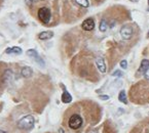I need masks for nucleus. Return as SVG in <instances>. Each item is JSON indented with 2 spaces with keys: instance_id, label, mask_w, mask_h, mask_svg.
<instances>
[{
  "instance_id": "f257e3e1",
  "label": "nucleus",
  "mask_w": 149,
  "mask_h": 133,
  "mask_svg": "<svg viewBox=\"0 0 149 133\" xmlns=\"http://www.w3.org/2000/svg\"><path fill=\"white\" fill-rule=\"evenodd\" d=\"M67 124H68L69 128L72 129V130H78L84 125V118L79 114L74 113L68 118Z\"/></svg>"
},
{
  "instance_id": "f03ea898",
  "label": "nucleus",
  "mask_w": 149,
  "mask_h": 133,
  "mask_svg": "<svg viewBox=\"0 0 149 133\" xmlns=\"http://www.w3.org/2000/svg\"><path fill=\"white\" fill-rule=\"evenodd\" d=\"M34 124H35V119L34 117L31 115L25 116L21 119L18 122V128L22 129V130H30L34 127Z\"/></svg>"
},
{
  "instance_id": "7ed1b4c3",
  "label": "nucleus",
  "mask_w": 149,
  "mask_h": 133,
  "mask_svg": "<svg viewBox=\"0 0 149 133\" xmlns=\"http://www.w3.org/2000/svg\"><path fill=\"white\" fill-rule=\"evenodd\" d=\"M37 17L42 24H45V25L48 24V23L51 22V19H52L51 9L48 8L47 6L39 7V9H38V11H37Z\"/></svg>"
},
{
  "instance_id": "20e7f679",
  "label": "nucleus",
  "mask_w": 149,
  "mask_h": 133,
  "mask_svg": "<svg viewBox=\"0 0 149 133\" xmlns=\"http://www.w3.org/2000/svg\"><path fill=\"white\" fill-rule=\"evenodd\" d=\"M119 33H120V36L123 40H130L133 37V34H134V28L132 25H125L120 29Z\"/></svg>"
},
{
  "instance_id": "39448f33",
  "label": "nucleus",
  "mask_w": 149,
  "mask_h": 133,
  "mask_svg": "<svg viewBox=\"0 0 149 133\" xmlns=\"http://www.w3.org/2000/svg\"><path fill=\"white\" fill-rule=\"evenodd\" d=\"M27 55H28V57H30L31 59H34V61H35L39 65H41V67H44L43 59L40 57V55L38 54V52L35 50V49H29V50H27Z\"/></svg>"
},
{
  "instance_id": "423d86ee",
  "label": "nucleus",
  "mask_w": 149,
  "mask_h": 133,
  "mask_svg": "<svg viewBox=\"0 0 149 133\" xmlns=\"http://www.w3.org/2000/svg\"><path fill=\"white\" fill-rule=\"evenodd\" d=\"M81 28L84 29V31H93L95 28V21L94 19L88 18L86 20L84 21V23L81 24Z\"/></svg>"
},
{
  "instance_id": "0eeeda50",
  "label": "nucleus",
  "mask_w": 149,
  "mask_h": 133,
  "mask_svg": "<svg viewBox=\"0 0 149 133\" xmlns=\"http://www.w3.org/2000/svg\"><path fill=\"white\" fill-rule=\"evenodd\" d=\"M96 65H97V68L98 70L100 71V73L104 74L106 73V65H105V61H104V59L101 57H99L96 59Z\"/></svg>"
},
{
  "instance_id": "6e6552de",
  "label": "nucleus",
  "mask_w": 149,
  "mask_h": 133,
  "mask_svg": "<svg viewBox=\"0 0 149 133\" xmlns=\"http://www.w3.org/2000/svg\"><path fill=\"white\" fill-rule=\"evenodd\" d=\"M54 37V32L53 31H43V32L38 34V38L40 40H48Z\"/></svg>"
},
{
  "instance_id": "1a4fd4ad",
  "label": "nucleus",
  "mask_w": 149,
  "mask_h": 133,
  "mask_svg": "<svg viewBox=\"0 0 149 133\" xmlns=\"http://www.w3.org/2000/svg\"><path fill=\"white\" fill-rule=\"evenodd\" d=\"M149 69V61L148 59H143L141 61V65H140V68L138 70V73L139 74H145L146 71Z\"/></svg>"
},
{
  "instance_id": "9d476101",
  "label": "nucleus",
  "mask_w": 149,
  "mask_h": 133,
  "mask_svg": "<svg viewBox=\"0 0 149 133\" xmlns=\"http://www.w3.org/2000/svg\"><path fill=\"white\" fill-rule=\"evenodd\" d=\"M5 53H7V54H21V53H22V48L18 47V46H13V47L6 48Z\"/></svg>"
},
{
  "instance_id": "9b49d317",
  "label": "nucleus",
  "mask_w": 149,
  "mask_h": 133,
  "mask_svg": "<svg viewBox=\"0 0 149 133\" xmlns=\"http://www.w3.org/2000/svg\"><path fill=\"white\" fill-rule=\"evenodd\" d=\"M21 75H22V77H24V78H30L33 75V70L30 67H24V68L22 69V71H21Z\"/></svg>"
},
{
  "instance_id": "f8f14e48",
  "label": "nucleus",
  "mask_w": 149,
  "mask_h": 133,
  "mask_svg": "<svg viewBox=\"0 0 149 133\" xmlns=\"http://www.w3.org/2000/svg\"><path fill=\"white\" fill-rule=\"evenodd\" d=\"M62 101L64 103H70L72 101V96H71V94L68 91H66V90L62 94Z\"/></svg>"
},
{
  "instance_id": "ddd939ff",
  "label": "nucleus",
  "mask_w": 149,
  "mask_h": 133,
  "mask_svg": "<svg viewBox=\"0 0 149 133\" xmlns=\"http://www.w3.org/2000/svg\"><path fill=\"white\" fill-rule=\"evenodd\" d=\"M108 23L107 21L105 20V19H103V20H101V22H100V25H99V30L101 31V32H106L108 29Z\"/></svg>"
},
{
  "instance_id": "4468645a",
  "label": "nucleus",
  "mask_w": 149,
  "mask_h": 133,
  "mask_svg": "<svg viewBox=\"0 0 149 133\" xmlns=\"http://www.w3.org/2000/svg\"><path fill=\"white\" fill-rule=\"evenodd\" d=\"M118 99H119V101H121L123 103H125V105L127 103V95H125V90H121V91L119 92V94H118Z\"/></svg>"
},
{
  "instance_id": "2eb2a0df",
  "label": "nucleus",
  "mask_w": 149,
  "mask_h": 133,
  "mask_svg": "<svg viewBox=\"0 0 149 133\" xmlns=\"http://www.w3.org/2000/svg\"><path fill=\"white\" fill-rule=\"evenodd\" d=\"M75 2L78 5L82 7H88L90 6V3H88V0H75Z\"/></svg>"
},
{
  "instance_id": "dca6fc26",
  "label": "nucleus",
  "mask_w": 149,
  "mask_h": 133,
  "mask_svg": "<svg viewBox=\"0 0 149 133\" xmlns=\"http://www.w3.org/2000/svg\"><path fill=\"white\" fill-rule=\"evenodd\" d=\"M120 67H121L123 69H125V70L127 68V61H125V59H123V61H120Z\"/></svg>"
},
{
  "instance_id": "f3484780",
  "label": "nucleus",
  "mask_w": 149,
  "mask_h": 133,
  "mask_svg": "<svg viewBox=\"0 0 149 133\" xmlns=\"http://www.w3.org/2000/svg\"><path fill=\"white\" fill-rule=\"evenodd\" d=\"M112 76H114V77H115V76H116V77H121V76H123V73H121L120 71L116 70L115 72L113 73V74H112Z\"/></svg>"
},
{
  "instance_id": "a211bd4d",
  "label": "nucleus",
  "mask_w": 149,
  "mask_h": 133,
  "mask_svg": "<svg viewBox=\"0 0 149 133\" xmlns=\"http://www.w3.org/2000/svg\"><path fill=\"white\" fill-rule=\"evenodd\" d=\"M99 97H100V99H102V101H108L110 98L109 95H100Z\"/></svg>"
},
{
  "instance_id": "6ab92c4d",
  "label": "nucleus",
  "mask_w": 149,
  "mask_h": 133,
  "mask_svg": "<svg viewBox=\"0 0 149 133\" xmlns=\"http://www.w3.org/2000/svg\"><path fill=\"white\" fill-rule=\"evenodd\" d=\"M36 0H25V2H26V4L27 5H29V6H30V5H32L33 3L35 2Z\"/></svg>"
},
{
  "instance_id": "aec40b11",
  "label": "nucleus",
  "mask_w": 149,
  "mask_h": 133,
  "mask_svg": "<svg viewBox=\"0 0 149 133\" xmlns=\"http://www.w3.org/2000/svg\"><path fill=\"white\" fill-rule=\"evenodd\" d=\"M145 74H146V78H147V79H149V69L146 71V73H145Z\"/></svg>"
},
{
  "instance_id": "412c9836",
  "label": "nucleus",
  "mask_w": 149,
  "mask_h": 133,
  "mask_svg": "<svg viewBox=\"0 0 149 133\" xmlns=\"http://www.w3.org/2000/svg\"><path fill=\"white\" fill-rule=\"evenodd\" d=\"M131 2H139V0H130Z\"/></svg>"
},
{
  "instance_id": "4be33fe9",
  "label": "nucleus",
  "mask_w": 149,
  "mask_h": 133,
  "mask_svg": "<svg viewBox=\"0 0 149 133\" xmlns=\"http://www.w3.org/2000/svg\"><path fill=\"white\" fill-rule=\"evenodd\" d=\"M0 133H6V132L4 130H0Z\"/></svg>"
},
{
  "instance_id": "5701e85b",
  "label": "nucleus",
  "mask_w": 149,
  "mask_h": 133,
  "mask_svg": "<svg viewBox=\"0 0 149 133\" xmlns=\"http://www.w3.org/2000/svg\"><path fill=\"white\" fill-rule=\"evenodd\" d=\"M147 37H149V32H148V34H147Z\"/></svg>"
},
{
  "instance_id": "b1692460",
  "label": "nucleus",
  "mask_w": 149,
  "mask_h": 133,
  "mask_svg": "<svg viewBox=\"0 0 149 133\" xmlns=\"http://www.w3.org/2000/svg\"><path fill=\"white\" fill-rule=\"evenodd\" d=\"M148 4H149V0H148Z\"/></svg>"
},
{
  "instance_id": "393cba45",
  "label": "nucleus",
  "mask_w": 149,
  "mask_h": 133,
  "mask_svg": "<svg viewBox=\"0 0 149 133\" xmlns=\"http://www.w3.org/2000/svg\"><path fill=\"white\" fill-rule=\"evenodd\" d=\"M148 11H149V7H148Z\"/></svg>"
}]
</instances>
